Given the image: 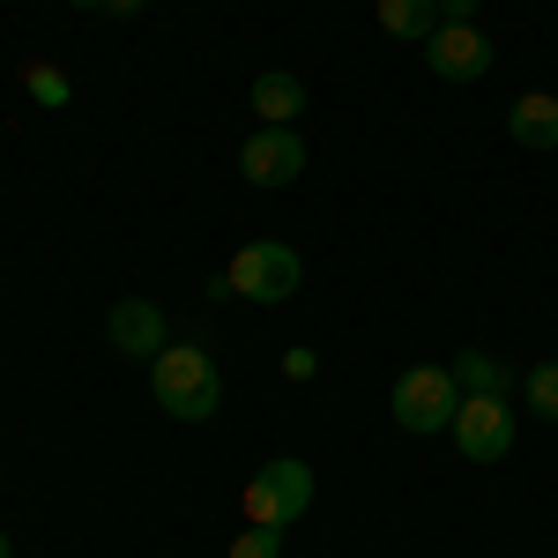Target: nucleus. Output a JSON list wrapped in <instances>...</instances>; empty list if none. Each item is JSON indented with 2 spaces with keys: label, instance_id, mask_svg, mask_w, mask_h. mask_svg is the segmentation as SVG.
I'll list each match as a JSON object with an SVG mask.
<instances>
[{
  "label": "nucleus",
  "instance_id": "nucleus-9",
  "mask_svg": "<svg viewBox=\"0 0 558 558\" xmlns=\"http://www.w3.org/2000/svg\"><path fill=\"white\" fill-rule=\"evenodd\" d=\"M507 134H514L521 149H558V97L551 89H529L507 105Z\"/></svg>",
  "mask_w": 558,
  "mask_h": 558
},
{
  "label": "nucleus",
  "instance_id": "nucleus-13",
  "mask_svg": "<svg viewBox=\"0 0 558 558\" xmlns=\"http://www.w3.org/2000/svg\"><path fill=\"white\" fill-rule=\"evenodd\" d=\"M23 89H31V105H45V112H68V97H75V83H68L52 60H31V68H23Z\"/></svg>",
  "mask_w": 558,
  "mask_h": 558
},
{
  "label": "nucleus",
  "instance_id": "nucleus-3",
  "mask_svg": "<svg viewBox=\"0 0 558 558\" xmlns=\"http://www.w3.org/2000/svg\"><path fill=\"white\" fill-rule=\"evenodd\" d=\"M231 291L239 299H254V305H283V299H299V283H305V260L283 246V239H254V246H239L231 254Z\"/></svg>",
  "mask_w": 558,
  "mask_h": 558
},
{
  "label": "nucleus",
  "instance_id": "nucleus-7",
  "mask_svg": "<svg viewBox=\"0 0 558 558\" xmlns=\"http://www.w3.org/2000/svg\"><path fill=\"white\" fill-rule=\"evenodd\" d=\"M425 68L439 83H476V75H492V38L476 23H439L425 38Z\"/></svg>",
  "mask_w": 558,
  "mask_h": 558
},
{
  "label": "nucleus",
  "instance_id": "nucleus-17",
  "mask_svg": "<svg viewBox=\"0 0 558 558\" xmlns=\"http://www.w3.org/2000/svg\"><path fill=\"white\" fill-rule=\"evenodd\" d=\"M105 15H142V0H105Z\"/></svg>",
  "mask_w": 558,
  "mask_h": 558
},
{
  "label": "nucleus",
  "instance_id": "nucleus-12",
  "mask_svg": "<svg viewBox=\"0 0 558 558\" xmlns=\"http://www.w3.org/2000/svg\"><path fill=\"white\" fill-rule=\"evenodd\" d=\"M380 31L387 38L425 45L432 31H439V0H380Z\"/></svg>",
  "mask_w": 558,
  "mask_h": 558
},
{
  "label": "nucleus",
  "instance_id": "nucleus-19",
  "mask_svg": "<svg viewBox=\"0 0 558 558\" xmlns=\"http://www.w3.org/2000/svg\"><path fill=\"white\" fill-rule=\"evenodd\" d=\"M68 8H105V0H68Z\"/></svg>",
  "mask_w": 558,
  "mask_h": 558
},
{
  "label": "nucleus",
  "instance_id": "nucleus-4",
  "mask_svg": "<svg viewBox=\"0 0 558 558\" xmlns=\"http://www.w3.org/2000/svg\"><path fill=\"white\" fill-rule=\"evenodd\" d=\"M387 410H395V425L402 432H447L454 425V410H462V387L447 365H410L395 395H387Z\"/></svg>",
  "mask_w": 558,
  "mask_h": 558
},
{
  "label": "nucleus",
  "instance_id": "nucleus-8",
  "mask_svg": "<svg viewBox=\"0 0 558 558\" xmlns=\"http://www.w3.org/2000/svg\"><path fill=\"white\" fill-rule=\"evenodd\" d=\"M105 343L120 350V357H134V365L157 357V350L172 343V336H165V305L157 299H120L112 313H105Z\"/></svg>",
  "mask_w": 558,
  "mask_h": 558
},
{
  "label": "nucleus",
  "instance_id": "nucleus-6",
  "mask_svg": "<svg viewBox=\"0 0 558 558\" xmlns=\"http://www.w3.org/2000/svg\"><path fill=\"white\" fill-rule=\"evenodd\" d=\"M239 172H246V186H260V194L291 186V179L305 172V134L299 128H260L254 142L239 149Z\"/></svg>",
  "mask_w": 558,
  "mask_h": 558
},
{
  "label": "nucleus",
  "instance_id": "nucleus-5",
  "mask_svg": "<svg viewBox=\"0 0 558 558\" xmlns=\"http://www.w3.org/2000/svg\"><path fill=\"white\" fill-rule=\"evenodd\" d=\"M454 447H462V462H507L514 454V402L507 395H462V410H454Z\"/></svg>",
  "mask_w": 558,
  "mask_h": 558
},
{
  "label": "nucleus",
  "instance_id": "nucleus-14",
  "mask_svg": "<svg viewBox=\"0 0 558 558\" xmlns=\"http://www.w3.org/2000/svg\"><path fill=\"white\" fill-rule=\"evenodd\" d=\"M521 395H529V410H536L544 425H558V357L529 365V373H521Z\"/></svg>",
  "mask_w": 558,
  "mask_h": 558
},
{
  "label": "nucleus",
  "instance_id": "nucleus-15",
  "mask_svg": "<svg viewBox=\"0 0 558 558\" xmlns=\"http://www.w3.org/2000/svg\"><path fill=\"white\" fill-rule=\"evenodd\" d=\"M231 558H283V536L246 521V536H231Z\"/></svg>",
  "mask_w": 558,
  "mask_h": 558
},
{
  "label": "nucleus",
  "instance_id": "nucleus-16",
  "mask_svg": "<svg viewBox=\"0 0 558 558\" xmlns=\"http://www.w3.org/2000/svg\"><path fill=\"white\" fill-rule=\"evenodd\" d=\"M439 23H476V0H439Z\"/></svg>",
  "mask_w": 558,
  "mask_h": 558
},
{
  "label": "nucleus",
  "instance_id": "nucleus-2",
  "mask_svg": "<svg viewBox=\"0 0 558 558\" xmlns=\"http://www.w3.org/2000/svg\"><path fill=\"white\" fill-rule=\"evenodd\" d=\"M313 507V462H299V454H276V462H260L254 484H246V521L254 529H291V521Z\"/></svg>",
  "mask_w": 558,
  "mask_h": 558
},
{
  "label": "nucleus",
  "instance_id": "nucleus-18",
  "mask_svg": "<svg viewBox=\"0 0 558 558\" xmlns=\"http://www.w3.org/2000/svg\"><path fill=\"white\" fill-rule=\"evenodd\" d=\"M0 558H15V544H8V529H0Z\"/></svg>",
  "mask_w": 558,
  "mask_h": 558
},
{
  "label": "nucleus",
  "instance_id": "nucleus-1",
  "mask_svg": "<svg viewBox=\"0 0 558 558\" xmlns=\"http://www.w3.org/2000/svg\"><path fill=\"white\" fill-rule=\"evenodd\" d=\"M149 395L157 410L179 417V425H209L223 410V380H216V357L202 343H165L149 357Z\"/></svg>",
  "mask_w": 558,
  "mask_h": 558
},
{
  "label": "nucleus",
  "instance_id": "nucleus-11",
  "mask_svg": "<svg viewBox=\"0 0 558 558\" xmlns=\"http://www.w3.org/2000/svg\"><path fill=\"white\" fill-rule=\"evenodd\" d=\"M447 373H454V387H462V395H507V387H514V365H507V357H492V350H454V365H447Z\"/></svg>",
  "mask_w": 558,
  "mask_h": 558
},
{
  "label": "nucleus",
  "instance_id": "nucleus-10",
  "mask_svg": "<svg viewBox=\"0 0 558 558\" xmlns=\"http://www.w3.org/2000/svg\"><path fill=\"white\" fill-rule=\"evenodd\" d=\"M254 112H260V128H291V120L305 112V83L291 75V68L254 75Z\"/></svg>",
  "mask_w": 558,
  "mask_h": 558
}]
</instances>
